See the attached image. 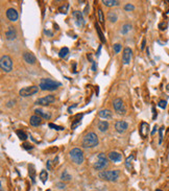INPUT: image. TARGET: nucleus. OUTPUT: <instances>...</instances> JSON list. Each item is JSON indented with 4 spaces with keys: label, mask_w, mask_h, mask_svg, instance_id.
I'll return each mask as SVG.
<instances>
[{
    "label": "nucleus",
    "mask_w": 169,
    "mask_h": 191,
    "mask_svg": "<svg viewBox=\"0 0 169 191\" xmlns=\"http://www.w3.org/2000/svg\"><path fill=\"white\" fill-rule=\"evenodd\" d=\"M6 17H7V19L10 20V21L15 22V21H17V20H18L19 14H18V12H17L15 8H8V10L6 11Z\"/></svg>",
    "instance_id": "14"
},
{
    "label": "nucleus",
    "mask_w": 169,
    "mask_h": 191,
    "mask_svg": "<svg viewBox=\"0 0 169 191\" xmlns=\"http://www.w3.org/2000/svg\"><path fill=\"white\" fill-rule=\"evenodd\" d=\"M131 28H132V25H131V24H129V23H127V24H124L123 26H122L121 34H122V35H126L129 30H131Z\"/></svg>",
    "instance_id": "31"
},
{
    "label": "nucleus",
    "mask_w": 169,
    "mask_h": 191,
    "mask_svg": "<svg viewBox=\"0 0 169 191\" xmlns=\"http://www.w3.org/2000/svg\"><path fill=\"white\" fill-rule=\"evenodd\" d=\"M107 19H109L111 22H116L117 19H118L117 14H116V13H114V12H110L109 14H107Z\"/></svg>",
    "instance_id": "28"
},
{
    "label": "nucleus",
    "mask_w": 169,
    "mask_h": 191,
    "mask_svg": "<svg viewBox=\"0 0 169 191\" xmlns=\"http://www.w3.org/2000/svg\"><path fill=\"white\" fill-rule=\"evenodd\" d=\"M114 52L115 53H119L120 52V50H121V45H120V44H114Z\"/></svg>",
    "instance_id": "36"
},
{
    "label": "nucleus",
    "mask_w": 169,
    "mask_h": 191,
    "mask_svg": "<svg viewBox=\"0 0 169 191\" xmlns=\"http://www.w3.org/2000/svg\"><path fill=\"white\" fill-rule=\"evenodd\" d=\"M16 134H17V136L19 137V139L20 140H22V141H25L27 139V135H26V133L24 131H21V129H18V131L16 132Z\"/></svg>",
    "instance_id": "25"
},
{
    "label": "nucleus",
    "mask_w": 169,
    "mask_h": 191,
    "mask_svg": "<svg viewBox=\"0 0 169 191\" xmlns=\"http://www.w3.org/2000/svg\"><path fill=\"white\" fill-rule=\"evenodd\" d=\"M22 146H23V148L27 149V151H29V149H33V146L31 145V144H29V143H24Z\"/></svg>",
    "instance_id": "40"
},
{
    "label": "nucleus",
    "mask_w": 169,
    "mask_h": 191,
    "mask_svg": "<svg viewBox=\"0 0 169 191\" xmlns=\"http://www.w3.org/2000/svg\"><path fill=\"white\" fill-rule=\"evenodd\" d=\"M0 67L3 72H11L13 70V61L10 55H3L0 60Z\"/></svg>",
    "instance_id": "6"
},
{
    "label": "nucleus",
    "mask_w": 169,
    "mask_h": 191,
    "mask_svg": "<svg viewBox=\"0 0 169 191\" xmlns=\"http://www.w3.org/2000/svg\"><path fill=\"white\" fill-rule=\"evenodd\" d=\"M100 50H101V46H99V48H98V51H97V53H96V55H97V57H99V54H100Z\"/></svg>",
    "instance_id": "47"
},
{
    "label": "nucleus",
    "mask_w": 169,
    "mask_h": 191,
    "mask_svg": "<svg viewBox=\"0 0 169 191\" xmlns=\"http://www.w3.org/2000/svg\"><path fill=\"white\" fill-rule=\"evenodd\" d=\"M99 143V140H98V137L95 133L90 132V133H87L85 136H83V140H81V146L83 148H92L95 147L98 145Z\"/></svg>",
    "instance_id": "1"
},
{
    "label": "nucleus",
    "mask_w": 169,
    "mask_h": 191,
    "mask_svg": "<svg viewBox=\"0 0 169 191\" xmlns=\"http://www.w3.org/2000/svg\"><path fill=\"white\" fill-rule=\"evenodd\" d=\"M48 125H49L50 129H55V131H64V127H60V125H57V124L49 123V124H48Z\"/></svg>",
    "instance_id": "32"
},
{
    "label": "nucleus",
    "mask_w": 169,
    "mask_h": 191,
    "mask_svg": "<svg viewBox=\"0 0 169 191\" xmlns=\"http://www.w3.org/2000/svg\"><path fill=\"white\" fill-rule=\"evenodd\" d=\"M103 3L105 5V6H117V5H119V1L118 0H103Z\"/></svg>",
    "instance_id": "21"
},
{
    "label": "nucleus",
    "mask_w": 169,
    "mask_h": 191,
    "mask_svg": "<svg viewBox=\"0 0 169 191\" xmlns=\"http://www.w3.org/2000/svg\"><path fill=\"white\" fill-rule=\"evenodd\" d=\"M166 27H167V24L166 23H161L160 24V29H161V30H164V29H166Z\"/></svg>",
    "instance_id": "41"
},
{
    "label": "nucleus",
    "mask_w": 169,
    "mask_h": 191,
    "mask_svg": "<svg viewBox=\"0 0 169 191\" xmlns=\"http://www.w3.org/2000/svg\"><path fill=\"white\" fill-rule=\"evenodd\" d=\"M55 100V97L53 95H47L45 97L39 98L36 101V105H48L50 103H53Z\"/></svg>",
    "instance_id": "10"
},
{
    "label": "nucleus",
    "mask_w": 169,
    "mask_h": 191,
    "mask_svg": "<svg viewBox=\"0 0 169 191\" xmlns=\"http://www.w3.org/2000/svg\"><path fill=\"white\" fill-rule=\"evenodd\" d=\"M132 60V49L129 47H125L122 54V62L124 65H129Z\"/></svg>",
    "instance_id": "11"
},
{
    "label": "nucleus",
    "mask_w": 169,
    "mask_h": 191,
    "mask_svg": "<svg viewBox=\"0 0 169 191\" xmlns=\"http://www.w3.org/2000/svg\"><path fill=\"white\" fill-rule=\"evenodd\" d=\"M98 129L100 132H105L109 129V123L107 121H99L98 122Z\"/></svg>",
    "instance_id": "22"
},
{
    "label": "nucleus",
    "mask_w": 169,
    "mask_h": 191,
    "mask_svg": "<svg viewBox=\"0 0 169 191\" xmlns=\"http://www.w3.org/2000/svg\"><path fill=\"white\" fill-rule=\"evenodd\" d=\"M107 165H109L107 158L105 157V154L100 153L97 155V160L94 162L93 167H94V169H96V170H103V169H105V168L107 167Z\"/></svg>",
    "instance_id": "4"
},
{
    "label": "nucleus",
    "mask_w": 169,
    "mask_h": 191,
    "mask_svg": "<svg viewBox=\"0 0 169 191\" xmlns=\"http://www.w3.org/2000/svg\"><path fill=\"white\" fill-rule=\"evenodd\" d=\"M157 191H162V190H160V189H158V190H157Z\"/></svg>",
    "instance_id": "50"
},
{
    "label": "nucleus",
    "mask_w": 169,
    "mask_h": 191,
    "mask_svg": "<svg viewBox=\"0 0 169 191\" xmlns=\"http://www.w3.org/2000/svg\"><path fill=\"white\" fill-rule=\"evenodd\" d=\"M57 186H59V188H65V184H57Z\"/></svg>",
    "instance_id": "48"
},
{
    "label": "nucleus",
    "mask_w": 169,
    "mask_h": 191,
    "mask_svg": "<svg viewBox=\"0 0 169 191\" xmlns=\"http://www.w3.org/2000/svg\"><path fill=\"white\" fill-rule=\"evenodd\" d=\"M29 122H30V124L33 127H39L42 123V119H41V117L37 116V115H33L30 117V119H29Z\"/></svg>",
    "instance_id": "20"
},
{
    "label": "nucleus",
    "mask_w": 169,
    "mask_h": 191,
    "mask_svg": "<svg viewBox=\"0 0 169 191\" xmlns=\"http://www.w3.org/2000/svg\"><path fill=\"white\" fill-rule=\"evenodd\" d=\"M68 53H69V49L67 47H63L60 50V52H59V57H60L61 59H64V57H66L67 55H68Z\"/></svg>",
    "instance_id": "26"
},
{
    "label": "nucleus",
    "mask_w": 169,
    "mask_h": 191,
    "mask_svg": "<svg viewBox=\"0 0 169 191\" xmlns=\"http://www.w3.org/2000/svg\"><path fill=\"white\" fill-rule=\"evenodd\" d=\"M153 119H155L157 117V111L155 110V108H153Z\"/></svg>",
    "instance_id": "45"
},
{
    "label": "nucleus",
    "mask_w": 169,
    "mask_h": 191,
    "mask_svg": "<svg viewBox=\"0 0 169 191\" xmlns=\"http://www.w3.org/2000/svg\"><path fill=\"white\" fill-rule=\"evenodd\" d=\"M39 91V87L37 86H29V87H25V88H22L21 90L19 91L20 96L22 97H28V96H31L33 94H36Z\"/></svg>",
    "instance_id": "7"
},
{
    "label": "nucleus",
    "mask_w": 169,
    "mask_h": 191,
    "mask_svg": "<svg viewBox=\"0 0 169 191\" xmlns=\"http://www.w3.org/2000/svg\"><path fill=\"white\" fill-rule=\"evenodd\" d=\"M113 107H114V110L117 114H119V115L125 114L126 110H125V107H124V103H123V101H122L121 98H116V99H114V101H113Z\"/></svg>",
    "instance_id": "8"
},
{
    "label": "nucleus",
    "mask_w": 169,
    "mask_h": 191,
    "mask_svg": "<svg viewBox=\"0 0 169 191\" xmlns=\"http://www.w3.org/2000/svg\"><path fill=\"white\" fill-rule=\"evenodd\" d=\"M81 117H83V114H78V115H76V116H75V119L73 120V122H72V124H71L72 129H75V127H76L77 125L81 123Z\"/></svg>",
    "instance_id": "24"
},
{
    "label": "nucleus",
    "mask_w": 169,
    "mask_h": 191,
    "mask_svg": "<svg viewBox=\"0 0 169 191\" xmlns=\"http://www.w3.org/2000/svg\"><path fill=\"white\" fill-rule=\"evenodd\" d=\"M166 90H167V91H169V84L166 86Z\"/></svg>",
    "instance_id": "49"
},
{
    "label": "nucleus",
    "mask_w": 169,
    "mask_h": 191,
    "mask_svg": "<svg viewBox=\"0 0 169 191\" xmlns=\"http://www.w3.org/2000/svg\"><path fill=\"white\" fill-rule=\"evenodd\" d=\"M98 20H99L100 23L105 22V17H103V13L101 10H98Z\"/></svg>",
    "instance_id": "34"
},
{
    "label": "nucleus",
    "mask_w": 169,
    "mask_h": 191,
    "mask_svg": "<svg viewBox=\"0 0 169 191\" xmlns=\"http://www.w3.org/2000/svg\"><path fill=\"white\" fill-rule=\"evenodd\" d=\"M95 27H96V30H97L98 35H99V39H100V40H101V42H103V43H105V36H103V31H101V29H100V27H99V25H98V23H96V24H95Z\"/></svg>",
    "instance_id": "27"
},
{
    "label": "nucleus",
    "mask_w": 169,
    "mask_h": 191,
    "mask_svg": "<svg viewBox=\"0 0 169 191\" xmlns=\"http://www.w3.org/2000/svg\"><path fill=\"white\" fill-rule=\"evenodd\" d=\"M44 34L45 35H48V36H50V37H52V33H51V31H49V30H44Z\"/></svg>",
    "instance_id": "44"
},
{
    "label": "nucleus",
    "mask_w": 169,
    "mask_h": 191,
    "mask_svg": "<svg viewBox=\"0 0 169 191\" xmlns=\"http://www.w3.org/2000/svg\"><path fill=\"white\" fill-rule=\"evenodd\" d=\"M23 59H24V61L27 63V64H30V65L36 64V62H37L36 55L33 54V52H24L23 53Z\"/></svg>",
    "instance_id": "15"
},
{
    "label": "nucleus",
    "mask_w": 169,
    "mask_h": 191,
    "mask_svg": "<svg viewBox=\"0 0 169 191\" xmlns=\"http://www.w3.org/2000/svg\"><path fill=\"white\" fill-rule=\"evenodd\" d=\"M92 70L93 71H96V62H94V61L92 62Z\"/></svg>",
    "instance_id": "43"
},
{
    "label": "nucleus",
    "mask_w": 169,
    "mask_h": 191,
    "mask_svg": "<svg viewBox=\"0 0 169 191\" xmlns=\"http://www.w3.org/2000/svg\"><path fill=\"white\" fill-rule=\"evenodd\" d=\"M61 86H62L61 83L51 79H42L40 81V89L43 91H54Z\"/></svg>",
    "instance_id": "2"
},
{
    "label": "nucleus",
    "mask_w": 169,
    "mask_h": 191,
    "mask_svg": "<svg viewBox=\"0 0 169 191\" xmlns=\"http://www.w3.org/2000/svg\"><path fill=\"white\" fill-rule=\"evenodd\" d=\"M35 114H36L37 116H39V117L44 118V119H50V117H51V114H50V113L45 112V111L41 110V109H36V110H35Z\"/></svg>",
    "instance_id": "18"
},
{
    "label": "nucleus",
    "mask_w": 169,
    "mask_h": 191,
    "mask_svg": "<svg viewBox=\"0 0 169 191\" xmlns=\"http://www.w3.org/2000/svg\"><path fill=\"white\" fill-rule=\"evenodd\" d=\"M134 158H135V157H134V155H131L129 157H127V159H126V161H125V166H126V168L129 170V171H131V169L133 168V166H132V165H133Z\"/></svg>",
    "instance_id": "23"
},
{
    "label": "nucleus",
    "mask_w": 169,
    "mask_h": 191,
    "mask_svg": "<svg viewBox=\"0 0 169 191\" xmlns=\"http://www.w3.org/2000/svg\"><path fill=\"white\" fill-rule=\"evenodd\" d=\"M139 133H140L142 138H146L148 133H149V124H148L147 122H141Z\"/></svg>",
    "instance_id": "13"
},
{
    "label": "nucleus",
    "mask_w": 169,
    "mask_h": 191,
    "mask_svg": "<svg viewBox=\"0 0 169 191\" xmlns=\"http://www.w3.org/2000/svg\"><path fill=\"white\" fill-rule=\"evenodd\" d=\"M98 116L100 118H103V119L107 120V119H112V112L110 110H100L98 112Z\"/></svg>",
    "instance_id": "19"
},
{
    "label": "nucleus",
    "mask_w": 169,
    "mask_h": 191,
    "mask_svg": "<svg viewBox=\"0 0 169 191\" xmlns=\"http://www.w3.org/2000/svg\"><path fill=\"white\" fill-rule=\"evenodd\" d=\"M157 129H158V127H157V125H155V127H153V132H151V135H155V134H156V132H157Z\"/></svg>",
    "instance_id": "46"
},
{
    "label": "nucleus",
    "mask_w": 169,
    "mask_h": 191,
    "mask_svg": "<svg viewBox=\"0 0 169 191\" xmlns=\"http://www.w3.org/2000/svg\"><path fill=\"white\" fill-rule=\"evenodd\" d=\"M163 131H164V127H160L159 129V136H160V140H159V143L161 144L163 141Z\"/></svg>",
    "instance_id": "35"
},
{
    "label": "nucleus",
    "mask_w": 169,
    "mask_h": 191,
    "mask_svg": "<svg viewBox=\"0 0 169 191\" xmlns=\"http://www.w3.org/2000/svg\"><path fill=\"white\" fill-rule=\"evenodd\" d=\"M158 105H159L160 108H162V109H165L167 105V101L166 100H160L159 103H158Z\"/></svg>",
    "instance_id": "39"
},
{
    "label": "nucleus",
    "mask_w": 169,
    "mask_h": 191,
    "mask_svg": "<svg viewBox=\"0 0 169 191\" xmlns=\"http://www.w3.org/2000/svg\"><path fill=\"white\" fill-rule=\"evenodd\" d=\"M124 10H125V11H129V12H131V11H134V10H135V6H134L133 4H131V3H127V4H125V6H124Z\"/></svg>",
    "instance_id": "38"
},
{
    "label": "nucleus",
    "mask_w": 169,
    "mask_h": 191,
    "mask_svg": "<svg viewBox=\"0 0 169 191\" xmlns=\"http://www.w3.org/2000/svg\"><path fill=\"white\" fill-rule=\"evenodd\" d=\"M73 18L75 19V23H76L77 26H83L85 25V19L83 17V14L79 11H74Z\"/></svg>",
    "instance_id": "12"
},
{
    "label": "nucleus",
    "mask_w": 169,
    "mask_h": 191,
    "mask_svg": "<svg viewBox=\"0 0 169 191\" xmlns=\"http://www.w3.org/2000/svg\"><path fill=\"white\" fill-rule=\"evenodd\" d=\"M115 129H116V131L119 133V134H123V133H125L126 131H127V129H129V124H127V122L124 121V120H118V121L115 123Z\"/></svg>",
    "instance_id": "9"
},
{
    "label": "nucleus",
    "mask_w": 169,
    "mask_h": 191,
    "mask_svg": "<svg viewBox=\"0 0 169 191\" xmlns=\"http://www.w3.org/2000/svg\"><path fill=\"white\" fill-rule=\"evenodd\" d=\"M145 44H146V40L145 39H143V41H142V45H141V49H144L145 48Z\"/></svg>",
    "instance_id": "42"
},
{
    "label": "nucleus",
    "mask_w": 169,
    "mask_h": 191,
    "mask_svg": "<svg viewBox=\"0 0 169 191\" xmlns=\"http://www.w3.org/2000/svg\"><path fill=\"white\" fill-rule=\"evenodd\" d=\"M119 170H103L98 173V178L103 181H109V182H115L119 178Z\"/></svg>",
    "instance_id": "3"
},
{
    "label": "nucleus",
    "mask_w": 169,
    "mask_h": 191,
    "mask_svg": "<svg viewBox=\"0 0 169 191\" xmlns=\"http://www.w3.org/2000/svg\"><path fill=\"white\" fill-rule=\"evenodd\" d=\"M40 179H41V181L45 184L46 181H47V179H48V173L46 170H42V171L40 172Z\"/></svg>",
    "instance_id": "29"
},
{
    "label": "nucleus",
    "mask_w": 169,
    "mask_h": 191,
    "mask_svg": "<svg viewBox=\"0 0 169 191\" xmlns=\"http://www.w3.org/2000/svg\"><path fill=\"white\" fill-rule=\"evenodd\" d=\"M61 179H62V181H70V180L72 179V177L70 175L69 173H68V171L67 170H64V172L62 173V175H61Z\"/></svg>",
    "instance_id": "30"
},
{
    "label": "nucleus",
    "mask_w": 169,
    "mask_h": 191,
    "mask_svg": "<svg viewBox=\"0 0 169 191\" xmlns=\"http://www.w3.org/2000/svg\"><path fill=\"white\" fill-rule=\"evenodd\" d=\"M5 38L7 40H15L16 39V30L13 26H10L5 31Z\"/></svg>",
    "instance_id": "17"
},
{
    "label": "nucleus",
    "mask_w": 169,
    "mask_h": 191,
    "mask_svg": "<svg viewBox=\"0 0 169 191\" xmlns=\"http://www.w3.org/2000/svg\"><path fill=\"white\" fill-rule=\"evenodd\" d=\"M69 154H70V157H71L72 161L77 165H81V163L83 162V160H85L83 151L78 147H75V148H73V149H71Z\"/></svg>",
    "instance_id": "5"
},
{
    "label": "nucleus",
    "mask_w": 169,
    "mask_h": 191,
    "mask_svg": "<svg viewBox=\"0 0 169 191\" xmlns=\"http://www.w3.org/2000/svg\"><path fill=\"white\" fill-rule=\"evenodd\" d=\"M109 159L112 162H120L122 159V156L121 154L117 153V151H111V153H109Z\"/></svg>",
    "instance_id": "16"
},
{
    "label": "nucleus",
    "mask_w": 169,
    "mask_h": 191,
    "mask_svg": "<svg viewBox=\"0 0 169 191\" xmlns=\"http://www.w3.org/2000/svg\"><path fill=\"white\" fill-rule=\"evenodd\" d=\"M68 7H69V4H68V3H65L64 5H62V6L59 8V12L62 13V14H66L67 11H68Z\"/></svg>",
    "instance_id": "33"
},
{
    "label": "nucleus",
    "mask_w": 169,
    "mask_h": 191,
    "mask_svg": "<svg viewBox=\"0 0 169 191\" xmlns=\"http://www.w3.org/2000/svg\"><path fill=\"white\" fill-rule=\"evenodd\" d=\"M29 174H30L31 180H33V183H35V169H33V166H29Z\"/></svg>",
    "instance_id": "37"
}]
</instances>
